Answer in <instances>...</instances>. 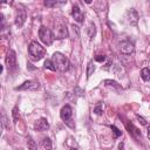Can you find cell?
I'll list each match as a JSON object with an SVG mask.
<instances>
[{"label": "cell", "mask_w": 150, "mask_h": 150, "mask_svg": "<svg viewBox=\"0 0 150 150\" xmlns=\"http://www.w3.org/2000/svg\"><path fill=\"white\" fill-rule=\"evenodd\" d=\"M39 38L40 40L46 45V46H50L54 41V34L52 33V30L45 26H41L39 29Z\"/></svg>", "instance_id": "obj_3"}, {"label": "cell", "mask_w": 150, "mask_h": 150, "mask_svg": "<svg viewBox=\"0 0 150 150\" xmlns=\"http://www.w3.org/2000/svg\"><path fill=\"white\" fill-rule=\"evenodd\" d=\"M39 88V83L35 81H26L21 86L15 87V90H36Z\"/></svg>", "instance_id": "obj_6"}, {"label": "cell", "mask_w": 150, "mask_h": 150, "mask_svg": "<svg viewBox=\"0 0 150 150\" xmlns=\"http://www.w3.org/2000/svg\"><path fill=\"white\" fill-rule=\"evenodd\" d=\"M136 118H137V120H138V121H139V123H141V124H142V125H145V124H146V121H145V120H144V118H143V117H142V116H139V115H138V114H137V115H136Z\"/></svg>", "instance_id": "obj_22"}, {"label": "cell", "mask_w": 150, "mask_h": 150, "mask_svg": "<svg viewBox=\"0 0 150 150\" xmlns=\"http://www.w3.org/2000/svg\"><path fill=\"white\" fill-rule=\"evenodd\" d=\"M52 61H53L55 68H56L57 70H60V71H67V70L69 69L70 63H69L68 57L64 56V55H63L62 53H60V52H56V53L53 54Z\"/></svg>", "instance_id": "obj_1"}, {"label": "cell", "mask_w": 150, "mask_h": 150, "mask_svg": "<svg viewBox=\"0 0 150 150\" xmlns=\"http://www.w3.org/2000/svg\"><path fill=\"white\" fill-rule=\"evenodd\" d=\"M104 60H105V56L104 55H97L95 57V61H97V62H103Z\"/></svg>", "instance_id": "obj_23"}, {"label": "cell", "mask_w": 150, "mask_h": 150, "mask_svg": "<svg viewBox=\"0 0 150 150\" xmlns=\"http://www.w3.org/2000/svg\"><path fill=\"white\" fill-rule=\"evenodd\" d=\"M13 117H14V121L18 120V107H15V108L13 109Z\"/></svg>", "instance_id": "obj_24"}, {"label": "cell", "mask_w": 150, "mask_h": 150, "mask_svg": "<svg viewBox=\"0 0 150 150\" xmlns=\"http://www.w3.org/2000/svg\"><path fill=\"white\" fill-rule=\"evenodd\" d=\"M120 49L123 54H131L134 52L135 47H134L132 42H130L129 40H124V41L120 42Z\"/></svg>", "instance_id": "obj_7"}, {"label": "cell", "mask_w": 150, "mask_h": 150, "mask_svg": "<svg viewBox=\"0 0 150 150\" xmlns=\"http://www.w3.org/2000/svg\"><path fill=\"white\" fill-rule=\"evenodd\" d=\"M71 115H73V109L69 104H66L62 107L61 111H60V117L62 121H64V123H67L70 127H74L70 122H71Z\"/></svg>", "instance_id": "obj_4"}, {"label": "cell", "mask_w": 150, "mask_h": 150, "mask_svg": "<svg viewBox=\"0 0 150 150\" xmlns=\"http://www.w3.org/2000/svg\"><path fill=\"white\" fill-rule=\"evenodd\" d=\"M141 77L143 81H149L150 80V69L149 68H143L141 70Z\"/></svg>", "instance_id": "obj_14"}, {"label": "cell", "mask_w": 150, "mask_h": 150, "mask_svg": "<svg viewBox=\"0 0 150 150\" xmlns=\"http://www.w3.org/2000/svg\"><path fill=\"white\" fill-rule=\"evenodd\" d=\"M94 112H95L96 115H101V114H102V105H101V104L96 105V107L94 108Z\"/></svg>", "instance_id": "obj_21"}, {"label": "cell", "mask_w": 150, "mask_h": 150, "mask_svg": "<svg viewBox=\"0 0 150 150\" xmlns=\"http://www.w3.org/2000/svg\"><path fill=\"white\" fill-rule=\"evenodd\" d=\"M27 144H28V150H38V145H36L35 141H33L32 137H28Z\"/></svg>", "instance_id": "obj_15"}, {"label": "cell", "mask_w": 150, "mask_h": 150, "mask_svg": "<svg viewBox=\"0 0 150 150\" xmlns=\"http://www.w3.org/2000/svg\"><path fill=\"white\" fill-rule=\"evenodd\" d=\"M71 16L77 21V22H83V14L81 12V9L79 8L77 5H74L73 8H71Z\"/></svg>", "instance_id": "obj_10"}, {"label": "cell", "mask_w": 150, "mask_h": 150, "mask_svg": "<svg viewBox=\"0 0 150 150\" xmlns=\"http://www.w3.org/2000/svg\"><path fill=\"white\" fill-rule=\"evenodd\" d=\"M67 4V1H49V0H47V1H45V6H47V7H59V6H63V5H66Z\"/></svg>", "instance_id": "obj_13"}, {"label": "cell", "mask_w": 150, "mask_h": 150, "mask_svg": "<svg viewBox=\"0 0 150 150\" xmlns=\"http://www.w3.org/2000/svg\"><path fill=\"white\" fill-rule=\"evenodd\" d=\"M42 145H43V148H45L46 150H52V141H50V138H48V137L43 138Z\"/></svg>", "instance_id": "obj_17"}, {"label": "cell", "mask_w": 150, "mask_h": 150, "mask_svg": "<svg viewBox=\"0 0 150 150\" xmlns=\"http://www.w3.org/2000/svg\"><path fill=\"white\" fill-rule=\"evenodd\" d=\"M127 129L129 130L130 135H131L135 139H137V141H142V134H141L139 129H138V128H136L131 122L127 124Z\"/></svg>", "instance_id": "obj_8"}, {"label": "cell", "mask_w": 150, "mask_h": 150, "mask_svg": "<svg viewBox=\"0 0 150 150\" xmlns=\"http://www.w3.org/2000/svg\"><path fill=\"white\" fill-rule=\"evenodd\" d=\"M6 125V114L4 112L2 114V127H5Z\"/></svg>", "instance_id": "obj_25"}, {"label": "cell", "mask_w": 150, "mask_h": 150, "mask_svg": "<svg viewBox=\"0 0 150 150\" xmlns=\"http://www.w3.org/2000/svg\"><path fill=\"white\" fill-rule=\"evenodd\" d=\"M6 64H7V67H8L9 70L15 69V67H16V55H15V52L12 50V49H9L8 53H7Z\"/></svg>", "instance_id": "obj_5"}, {"label": "cell", "mask_w": 150, "mask_h": 150, "mask_svg": "<svg viewBox=\"0 0 150 150\" xmlns=\"http://www.w3.org/2000/svg\"><path fill=\"white\" fill-rule=\"evenodd\" d=\"M94 70H95V66H94V63L90 61V62L88 63V67H87V77H88V79L91 76V74L94 73Z\"/></svg>", "instance_id": "obj_18"}, {"label": "cell", "mask_w": 150, "mask_h": 150, "mask_svg": "<svg viewBox=\"0 0 150 150\" xmlns=\"http://www.w3.org/2000/svg\"><path fill=\"white\" fill-rule=\"evenodd\" d=\"M146 135H148V138L150 139V127H148V134Z\"/></svg>", "instance_id": "obj_26"}, {"label": "cell", "mask_w": 150, "mask_h": 150, "mask_svg": "<svg viewBox=\"0 0 150 150\" xmlns=\"http://www.w3.org/2000/svg\"><path fill=\"white\" fill-rule=\"evenodd\" d=\"M110 128H111V130L115 132V136H116V137H120V136L122 135V131H121L120 129H117L115 125H110Z\"/></svg>", "instance_id": "obj_20"}, {"label": "cell", "mask_w": 150, "mask_h": 150, "mask_svg": "<svg viewBox=\"0 0 150 150\" xmlns=\"http://www.w3.org/2000/svg\"><path fill=\"white\" fill-rule=\"evenodd\" d=\"M28 53H29V56L33 61H39L45 56L46 49L40 43H38L36 41H32L28 46Z\"/></svg>", "instance_id": "obj_2"}, {"label": "cell", "mask_w": 150, "mask_h": 150, "mask_svg": "<svg viewBox=\"0 0 150 150\" xmlns=\"http://www.w3.org/2000/svg\"><path fill=\"white\" fill-rule=\"evenodd\" d=\"M45 68L46 69H49L52 71H55L56 70V68H55V66H54V63H53L52 60H46L45 61Z\"/></svg>", "instance_id": "obj_16"}, {"label": "cell", "mask_w": 150, "mask_h": 150, "mask_svg": "<svg viewBox=\"0 0 150 150\" xmlns=\"http://www.w3.org/2000/svg\"><path fill=\"white\" fill-rule=\"evenodd\" d=\"M34 128L38 131H45V130H47L49 128V123H48V121L46 118H40V120H38L35 122Z\"/></svg>", "instance_id": "obj_9"}, {"label": "cell", "mask_w": 150, "mask_h": 150, "mask_svg": "<svg viewBox=\"0 0 150 150\" xmlns=\"http://www.w3.org/2000/svg\"><path fill=\"white\" fill-rule=\"evenodd\" d=\"M104 83H105L107 86H111V87H115V88L120 89V86H118V83H117L116 81H112V80H105Z\"/></svg>", "instance_id": "obj_19"}, {"label": "cell", "mask_w": 150, "mask_h": 150, "mask_svg": "<svg viewBox=\"0 0 150 150\" xmlns=\"http://www.w3.org/2000/svg\"><path fill=\"white\" fill-rule=\"evenodd\" d=\"M69 150H77V149H76V148H70Z\"/></svg>", "instance_id": "obj_27"}, {"label": "cell", "mask_w": 150, "mask_h": 150, "mask_svg": "<svg viewBox=\"0 0 150 150\" xmlns=\"http://www.w3.org/2000/svg\"><path fill=\"white\" fill-rule=\"evenodd\" d=\"M67 35H68V32H67L66 26H64V25H59V26H57V28H56V33H55L56 39L61 40V39L67 38Z\"/></svg>", "instance_id": "obj_12"}, {"label": "cell", "mask_w": 150, "mask_h": 150, "mask_svg": "<svg viewBox=\"0 0 150 150\" xmlns=\"http://www.w3.org/2000/svg\"><path fill=\"white\" fill-rule=\"evenodd\" d=\"M25 21H26V12H25V9H19L16 13V16H15V26L21 27Z\"/></svg>", "instance_id": "obj_11"}]
</instances>
